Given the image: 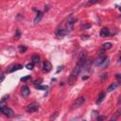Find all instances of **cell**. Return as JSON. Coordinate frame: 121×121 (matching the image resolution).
<instances>
[{"instance_id":"obj_30","label":"cell","mask_w":121,"mask_h":121,"mask_svg":"<svg viewBox=\"0 0 121 121\" xmlns=\"http://www.w3.org/2000/svg\"><path fill=\"white\" fill-rule=\"evenodd\" d=\"M37 88H38V89H41V90H46V89H47V86H46V85H45V86H38Z\"/></svg>"},{"instance_id":"obj_21","label":"cell","mask_w":121,"mask_h":121,"mask_svg":"<svg viewBox=\"0 0 121 121\" xmlns=\"http://www.w3.org/2000/svg\"><path fill=\"white\" fill-rule=\"evenodd\" d=\"M42 83V78H38V79H36L35 81H34V84L38 87V86H40V84Z\"/></svg>"},{"instance_id":"obj_7","label":"cell","mask_w":121,"mask_h":121,"mask_svg":"<svg viewBox=\"0 0 121 121\" xmlns=\"http://www.w3.org/2000/svg\"><path fill=\"white\" fill-rule=\"evenodd\" d=\"M38 109H39V104H38V103H31V104H29V105L26 106V111L27 112H36Z\"/></svg>"},{"instance_id":"obj_26","label":"cell","mask_w":121,"mask_h":121,"mask_svg":"<svg viewBox=\"0 0 121 121\" xmlns=\"http://www.w3.org/2000/svg\"><path fill=\"white\" fill-rule=\"evenodd\" d=\"M28 79H30V76H26V77H24V78H21L22 81H26V80H28Z\"/></svg>"},{"instance_id":"obj_23","label":"cell","mask_w":121,"mask_h":121,"mask_svg":"<svg viewBox=\"0 0 121 121\" xmlns=\"http://www.w3.org/2000/svg\"><path fill=\"white\" fill-rule=\"evenodd\" d=\"M26 69H28V70H32L33 67H34V65H33V63H27V64L26 65Z\"/></svg>"},{"instance_id":"obj_8","label":"cell","mask_w":121,"mask_h":121,"mask_svg":"<svg viewBox=\"0 0 121 121\" xmlns=\"http://www.w3.org/2000/svg\"><path fill=\"white\" fill-rule=\"evenodd\" d=\"M52 69V64L49 60H44L43 62V73H48Z\"/></svg>"},{"instance_id":"obj_22","label":"cell","mask_w":121,"mask_h":121,"mask_svg":"<svg viewBox=\"0 0 121 121\" xmlns=\"http://www.w3.org/2000/svg\"><path fill=\"white\" fill-rule=\"evenodd\" d=\"M9 95H4V96L1 98V103L3 104L5 101H7V100H8V98H9Z\"/></svg>"},{"instance_id":"obj_6","label":"cell","mask_w":121,"mask_h":121,"mask_svg":"<svg viewBox=\"0 0 121 121\" xmlns=\"http://www.w3.org/2000/svg\"><path fill=\"white\" fill-rule=\"evenodd\" d=\"M84 102H85V97L84 96H79L75 100V102L73 103L72 106H73V108H78V107L82 106L84 104Z\"/></svg>"},{"instance_id":"obj_3","label":"cell","mask_w":121,"mask_h":121,"mask_svg":"<svg viewBox=\"0 0 121 121\" xmlns=\"http://www.w3.org/2000/svg\"><path fill=\"white\" fill-rule=\"evenodd\" d=\"M0 110H1V112H2V113H4V114H5L6 116H8V117H11V116H13V115H14V112H13L10 108H9L8 106L1 105Z\"/></svg>"},{"instance_id":"obj_25","label":"cell","mask_w":121,"mask_h":121,"mask_svg":"<svg viewBox=\"0 0 121 121\" xmlns=\"http://www.w3.org/2000/svg\"><path fill=\"white\" fill-rule=\"evenodd\" d=\"M96 120L97 121H103V120H105V116L104 115H99V116H97Z\"/></svg>"},{"instance_id":"obj_17","label":"cell","mask_w":121,"mask_h":121,"mask_svg":"<svg viewBox=\"0 0 121 121\" xmlns=\"http://www.w3.org/2000/svg\"><path fill=\"white\" fill-rule=\"evenodd\" d=\"M32 61L34 62V63H39L40 62V57L37 55V54H34V55H32Z\"/></svg>"},{"instance_id":"obj_2","label":"cell","mask_w":121,"mask_h":121,"mask_svg":"<svg viewBox=\"0 0 121 121\" xmlns=\"http://www.w3.org/2000/svg\"><path fill=\"white\" fill-rule=\"evenodd\" d=\"M87 61V54L85 51H82L78 57V62H77V65L79 66L80 68H83V66L85 65Z\"/></svg>"},{"instance_id":"obj_32","label":"cell","mask_w":121,"mask_h":121,"mask_svg":"<svg viewBox=\"0 0 121 121\" xmlns=\"http://www.w3.org/2000/svg\"><path fill=\"white\" fill-rule=\"evenodd\" d=\"M117 104L118 105H121V95H119V97H118V101H117Z\"/></svg>"},{"instance_id":"obj_24","label":"cell","mask_w":121,"mask_h":121,"mask_svg":"<svg viewBox=\"0 0 121 121\" xmlns=\"http://www.w3.org/2000/svg\"><path fill=\"white\" fill-rule=\"evenodd\" d=\"M100 78H101V80H105V79H107V78H108V74H107V73L102 74L101 77H100Z\"/></svg>"},{"instance_id":"obj_18","label":"cell","mask_w":121,"mask_h":121,"mask_svg":"<svg viewBox=\"0 0 121 121\" xmlns=\"http://www.w3.org/2000/svg\"><path fill=\"white\" fill-rule=\"evenodd\" d=\"M112 43H104L102 44V48H103V49H105V50L112 48Z\"/></svg>"},{"instance_id":"obj_36","label":"cell","mask_w":121,"mask_h":121,"mask_svg":"<svg viewBox=\"0 0 121 121\" xmlns=\"http://www.w3.org/2000/svg\"><path fill=\"white\" fill-rule=\"evenodd\" d=\"M120 60H121V57H120Z\"/></svg>"},{"instance_id":"obj_14","label":"cell","mask_w":121,"mask_h":121,"mask_svg":"<svg viewBox=\"0 0 121 121\" xmlns=\"http://www.w3.org/2000/svg\"><path fill=\"white\" fill-rule=\"evenodd\" d=\"M119 87V83H117V82H113V83H112L109 87H108V92H112V91H114L116 88H118Z\"/></svg>"},{"instance_id":"obj_4","label":"cell","mask_w":121,"mask_h":121,"mask_svg":"<svg viewBox=\"0 0 121 121\" xmlns=\"http://www.w3.org/2000/svg\"><path fill=\"white\" fill-rule=\"evenodd\" d=\"M107 59H108V58L106 57V55L100 54V55L95 60V66H101V65L103 64V62H104Z\"/></svg>"},{"instance_id":"obj_33","label":"cell","mask_w":121,"mask_h":121,"mask_svg":"<svg viewBox=\"0 0 121 121\" xmlns=\"http://www.w3.org/2000/svg\"><path fill=\"white\" fill-rule=\"evenodd\" d=\"M4 78H5V76H4V75H2V77H1V82L4 80Z\"/></svg>"},{"instance_id":"obj_12","label":"cell","mask_w":121,"mask_h":121,"mask_svg":"<svg viewBox=\"0 0 121 121\" xmlns=\"http://www.w3.org/2000/svg\"><path fill=\"white\" fill-rule=\"evenodd\" d=\"M105 96H106V93H105L104 91H103V92H101V93H100V95H98L97 99H96V104H100V103L104 100Z\"/></svg>"},{"instance_id":"obj_11","label":"cell","mask_w":121,"mask_h":121,"mask_svg":"<svg viewBox=\"0 0 121 121\" xmlns=\"http://www.w3.org/2000/svg\"><path fill=\"white\" fill-rule=\"evenodd\" d=\"M21 94H22V95L23 96H27L29 94H30V90H29V88L27 87V86H24L23 88H22V91H21Z\"/></svg>"},{"instance_id":"obj_13","label":"cell","mask_w":121,"mask_h":121,"mask_svg":"<svg viewBox=\"0 0 121 121\" xmlns=\"http://www.w3.org/2000/svg\"><path fill=\"white\" fill-rule=\"evenodd\" d=\"M109 35H110V30H109V28L103 27V28L100 30V36H102V37H107V36H109Z\"/></svg>"},{"instance_id":"obj_15","label":"cell","mask_w":121,"mask_h":121,"mask_svg":"<svg viewBox=\"0 0 121 121\" xmlns=\"http://www.w3.org/2000/svg\"><path fill=\"white\" fill-rule=\"evenodd\" d=\"M120 115H121V109H119V110H117V111L115 112V113L112 115V117L111 118L110 121H116V119H117Z\"/></svg>"},{"instance_id":"obj_29","label":"cell","mask_w":121,"mask_h":121,"mask_svg":"<svg viewBox=\"0 0 121 121\" xmlns=\"http://www.w3.org/2000/svg\"><path fill=\"white\" fill-rule=\"evenodd\" d=\"M95 3H98V1L97 0H95V1H88L87 5H92V4H95Z\"/></svg>"},{"instance_id":"obj_35","label":"cell","mask_w":121,"mask_h":121,"mask_svg":"<svg viewBox=\"0 0 121 121\" xmlns=\"http://www.w3.org/2000/svg\"><path fill=\"white\" fill-rule=\"evenodd\" d=\"M82 121H86V120H82Z\"/></svg>"},{"instance_id":"obj_5","label":"cell","mask_w":121,"mask_h":121,"mask_svg":"<svg viewBox=\"0 0 121 121\" xmlns=\"http://www.w3.org/2000/svg\"><path fill=\"white\" fill-rule=\"evenodd\" d=\"M76 21H77V19H75L72 15L69 17V19H68V21H67V24H66V27H67V30H68V31H72V30H73Z\"/></svg>"},{"instance_id":"obj_27","label":"cell","mask_w":121,"mask_h":121,"mask_svg":"<svg viewBox=\"0 0 121 121\" xmlns=\"http://www.w3.org/2000/svg\"><path fill=\"white\" fill-rule=\"evenodd\" d=\"M115 78H116V79L118 80V82L121 83V74H116V75H115Z\"/></svg>"},{"instance_id":"obj_10","label":"cell","mask_w":121,"mask_h":121,"mask_svg":"<svg viewBox=\"0 0 121 121\" xmlns=\"http://www.w3.org/2000/svg\"><path fill=\"white\" fill-rule=\"evenodd\" d=\"M42 18H43V12L40 11V10H38V11H37V14H36V16H35V18H34V24L40 23V21L42 20Z\"/></svg>"},{"instance_id":"obj_31","label":"cell","mask_w":121,"mask_h":121,"mask_svg":"<svg viewBox=\"0 0 121 121\" xmlns=\"http://www.w3.org/2000/svg\"><path fill=\"white\" fill-rule=\"evenodd\" d=\"M19 37H20V31L17 29V30H16V33H15V38H17V39H18Z\"/></svg>"},{"instance_id":"obj_19","label":"cell","mask_w":121,"mask_h":121,"mask_svg":"<svg viewBox=\"0 0 121 121\" xmlns=\"http://www.w3.org/2000/svg\"><path fill=\"white\" fill-rule=\"evenodd\" d=\"M91 27V25L90 24H83V25H81V26H80V28L81 29H83V30H85V29H88V28H90Z\"/></svg>"},{"instance_id":"obj_1","label":"cell","mask_w":121,"mask_h":121,"mask_svg":"<svg viewBox=\"0 0 121 121\" xmlns=\"http://www.w3.org/2000/svg\"><path fill=\"white\" fill-rule=\"evenodd\" d=\"M81 69H82V68H80V67L78 66V65H76V66L74 67V69L72 70V72L70 73V76H69V78H68V83H69L70 85H73V84L77 81L78 76L79 72L81 71Z\"/></svg>"},{"instance_id":"obj_20","label":"cell","mask_w":121,"mask_h":121,"mask_svg":"<svg viewBox=\"0 0 121 121\" xmlns=\"http://www.w3.org/2000/svg\"><path fill=\"white\" fill-rule=\"evenodd\" d=\"M26 50H27L26 46H25V45H19V51L21 53H25Z\"/></svg>"},{"instance_id":"obj_16","label":"cell","mask_w":121,"mask_h":121,"mask_svg":"<svg viewBox=\"0 0 121 121\" xmlns=\"http://www.w3.org/2000/svg\"><path fill=\"white\" fill-rule=\"evenodd\" d=\"M65 34H66V31L64 29H58L56 31V35L59 38H62L63 36H65Z\"/></svg>"},{"instance_id":"obj_34","label":"cell","mask_w":121,"mask_h":121,"mask_svg":"<svg viewBox=\"0 0 121 121\" xmlns=\"http://www.w3.org/2000/svg\"><path fill=\"white\" fill-rule=\"evenodd\" d=\"M119 10H120V12H121V7H119Z\"/></svg>"},{"instance_id":"obj_28","label":"cell","mask_w":121,"mask_h":121,"mask_svg":"<svg viewBox=\"0 0 121 121\" xmlns=\"http://www.w3.org/2000/svg\"><path fill=\"white\" fill-rule=\"evenodd\" d=\"M57 116H58V112H54V115L52 114V115L50 116V120H54V119H55Z\"/></svg>"},{"instance_id":"obj_9","label":"cell","mask_w":121,"mask_h":121,"mask_svg":"<svg viewBox=\"0 0 121 121\" xmlns=\"http://www.w3.org/2000/svg\"><path fill=\"white\" fill-rule=\"evenodd\" d=\"M23 68V65L22 64H14V65H11L9 67V69L7 70V73H12L14 71H17V70H20Z\"/></svg>"}]
</instances>
